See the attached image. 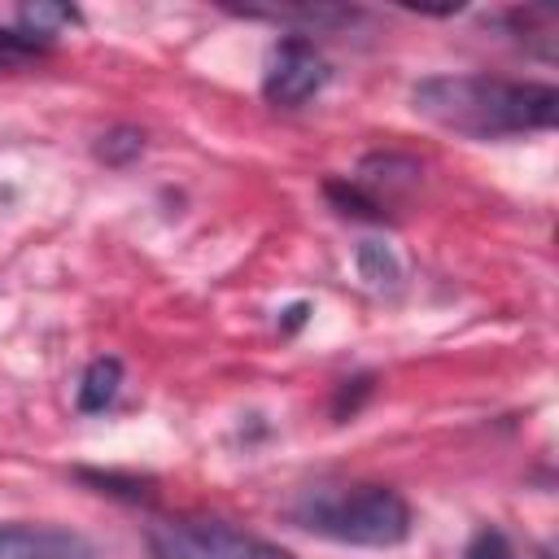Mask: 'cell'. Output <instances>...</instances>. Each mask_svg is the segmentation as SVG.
Listing matches in <instances>:
<instances>
[{
  "label": "cell",
  "instance_id": "obj_7",
  "mask_svg": "<svg viewBox=\"0 0 559 559\" xmlns=\"http://www.w3.org/2000/svg\"><path fill=\"white\" fill-rule=\"evenodd\" d=\"M140 153H144V131H135V127H114V131H105L100 144H96V157H100L105 166H127V162H135Z\"/></svg>",
  "mask_w": 559,
  "mask_h": 559
},
{
  "label": "cell",
  "instance_id": "obj_1",
  "mask_svg": "<svg viewBox=\"0 0 559 559\" xmlns=\"http://www.w3.org/2000/svg\"><path fill=\"white\" fill-rule=\"evenodd\" d=\"M411 105L419 118L489 140V135H515V131H546L559 118V92L550 83H507L489 74H432L419 79L411 92Z\"/></svg>",
  "mask_w": 559,
  "mask_h": 559
},
{
  "label": "cell",
  "instance_id": "obj_10",
  "mask_svg": "<svg viewBox=\"0 0 559 559\" xmlns=\"http://www.w3.org/2000/svg\"><path fill=\"white\" fill-rule=\"evenodd\" d=\"M463 559H515V550H511V542H507L498 528H480V533L467 542Z\"/></svg>",
  "mask_w": 559,
  "mask_h": 559
},
{
  "label": "cell",
  "instance_id": "obj_9",
  "mask_svg": "<svg viewBox=\"0 0 559 559\" xmlns=\"http://www.w3.org/2000/svg\"><path fill=\"white\" fill-rule=\"evenodd\" d=\"M17 17L35 31V39H39V35H52V26H70V22H79V13L66 9V4H26Z\"/></svg>",
  "mask_w": 559,
  "mask_h": 559
},
{
  "label": "cell",
  "instance_id": "obj_6",
  "mask_svg": "<svg viewBox=\"0 0 559 559\" xmlns=\"http://www.w3.org/2000/svg\"><path fill=\"white\" fill-rule=\"evenodd\" d=\"M118 384H122V362L118 358H92L83 380H79V411L83 415L105 411L118 397Z\"/></svg>",
  "mask_w": 559,
  "mask_h": 559
},
{
  "label": "cell",
  "instance_id": "obj_8",
  "mask_svg": "<svg viewBox=\"0 0 559 559\" xmlns=\"http://www.w3.org/2000/svg\"><path fill=\"white\" fill-rule=\"evenodd\" d=\"M358 271H362V280L376 284V288H393V284H397V258H393L380 240H362V245H358Z\"/></svg>",
  "mask_w": 559,
  "mask_h": 559
},
{
  "label": "cell",
  "instance_id": "obj_5",
  "mask_svg": "<svg viewBox=\"0 0 559 559\" xmlns=\"http://www.w3.org/2000/svg\"><path fill=\"white\" fill-rule=\"evenodd\" d=\"M0 559H96V546L70 528L0 524Z\"/></svg>",
  "mask_w": 559,
  "mask_h": 559
},
{
  "label": "cell",
  "instance_id": "obj_4",
  "mask_svg": "<svg viewBox=\"0 0 559 559\" xmlns=\"http://www.w3.org/2000/svg\"><path fill=\"white\" fill-rule=\"evenodd\" d=\"M328 83V61L319 57V48L301 35H288L275 44L266 74H262V96L280 109H297L306 105L319 87Z\"/></svg>",
  "mask_w": 559,
  "mask_h": 559
},
{
  "label": "cell",
  "instance_id": "obj_2",
  "mask_svg": "<svg viewBox=\"0 0 559 559\" xmlns=\"http://www.w3.org/2000/svg\"><path fill=\"white\" fill-rule=\"evenodd\" d=\"M297 520L310 533L349 542V546H397L411 537V507L389 485H358V489H314L297 507Z\"/></svg>",
  "mask_w": 559,
  "mask_h": 559
},
{
  "label": "cell",
  "instance_id": "obj_3",
  "mask_svg": "<svg viewBox=\"0 0 559 559\" xmlns=\"http://www.w3.org/2000/svg\"><path fill=\"white\" fill-rule=\"evenodd\" d=\"M153 559H288L284 550L258 542L218 520H157L148 528Z\"/></svg>",
  "mask_w": 559,
  "mask_h": 559
}]
</instances>
